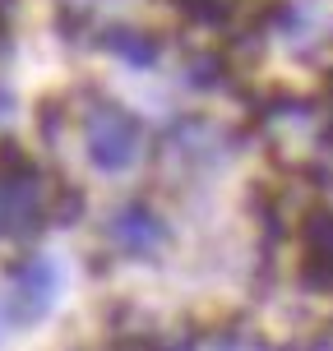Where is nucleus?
Here are the masks:
<instances>
[{"label":"nucleus","instance_id":"f257e3e1","mask_svg":"<svg viewBox=\"0 0 333 351\" xmlns=\"http://www.w3.org/2000/svg\"><path fill=\"white\" fill-rule=\"evenodd\" d=\"M88 158L102 171H121L139 153V125L130 111H121L116 102H97L88 111Z\"/></svg>","mask_w":333,"mask_h":351},{"label":"nucleus","instance_id":"f03ea898","mask_svg":"<svg viewBox=\"0 0 333 351\" xmlns=\"http://www.w3.org/2000/svg\"><path fill=\"white\" fill-rule=\"evenodd\" d=\"M301 282L333 287V208H315L301 222Z\"/></svg>","mask_w":333,"mask_h":351},{"label":"nucleus","instance_id":"7ed1b4c3","mask_svg":"<svg viewBox=\"0 0 333 351\" xmlns=\"http://www.w3.org/2000/svg\"><path fill=\"white\" fill-rule=\"evenodd\" d=\"M56 287H60V273H56V263L47 259H28L19 268V282H14V305L19 315H42L47 305L56 300Z\"/></svg>","mask_w":333,"mask_h":351},{"label":"nucleus","instance_id":"20e7f679","mask_svg":"<svg viewBox=\"0 0 333 351\" xmlns=\"http://www.w3.org/2000/svg\"><path fill=\"white\" fill-rule=\"evenodd\" d=\"M111 236L121 241L130 254H153L162 245V227L148 208H125L116 222H111Z\"/></svg>","mask_w":333,"mask_h":351},{"label":"nucleus","instance_id":"39448f33","mask_svg":"<svg viewBox=\"0 0 333 351\" xmlns=\"http://www.w3.org/2000/svg\"><path fill=\"white\" fill-rule=\"evenodd\" d=\"M102 47L116 51L121 60H130V65H139V70L158 60V42H153L148 33H135V28H111V33L102 37Z\"/></svg>","mask_w":333,"mask_h":351},{"label":"nucleus","instance_id":"423d86ee","mask_svg":"<svg viewBox=\"0 0 333 351\" xmlns=\"http://www.w3.org/2000/svg\"><path fill=\"white\" fill-rule=\"evenodd\" d=\"M176 5H185L190 14H213V5H209V0H176Z\"/></svg>","mask_w":333,"mask_h":351},{"label":"nucleus","instance_id":"0eeeda50","mask_svg":"<svg viewBox=\"0 0 333 351\" xmlns=\"http://www.w3.org/2000/svg\"><path fill=\"white\" fill-rule=\"evenodd\" d=\"M218 351H260V347H246V342H222Z\"/></svg>","mask_w":333,"mask_h":351}]
</instances>
